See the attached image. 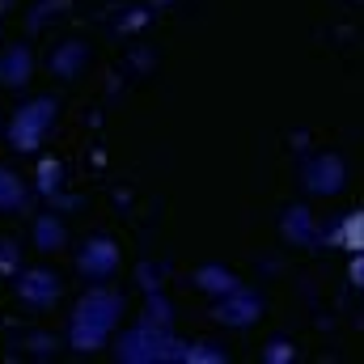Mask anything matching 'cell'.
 <instances>
[{
    "label": "cell",
    "instance_id": "1",
    "mask_svg": "<svg viewBox=\"0 0 364 364\" xmlns=\"http://www.w3.org/2000/svg\"><path fill=\"white\" fill-rule=\"evenodd\" d=\"M119 318H123V292H114L110 284H93L90 292L77 301L73 318H68V348L73 352L106 348V339L114 335Z\"/></svg>",
    "mask_w": 364,
    "mask_h": 364
},
{
    "label": "cell",
    "instance_id": "2",
    "mask_svg": "<svg viewBox=\"0 0 364 364\" xmlns=\"http://www.w3.org/2000/svg\"><path fill=\"white\" fill-rule=\"evenodd\" d=\"M114 356L127 364H166V360H186V343L170 335V326L140 318L114 348Z\"/></svg>",
    "mask_w": 364,
    "mask_h": 364
},
{
    "label": "cell",
    "instance_id": "3",
    "mask_svg": "<svg viewBox=\"0 0 364 364\" xmlns=\"http://www.w3.org/2000/svg\"><path fill=\"white\" fill-rule=\"evenodd\" d=\"M55 114H60V102L55 97H30L26 106L13 110L4 136H9V149L13 153H38L47 144V132L55 127Z\"/></svg>",
    "mask_w": 364,
    "mask_h": 364
},
{
    "label": "cell",
    "instance_id": "4",
    "mask_svg": "<svg viewBox=\"0 0 364 364\" xmlns=\"http://www.w3.org/2000/svg\"><path fill=\"white\" fill-rule=\"evenodd\" d=\"M13 292H17V301L26 305V309H34V314H43V309H51L55 301H60V292H64V284H60V275L47 272V267H21L17 272V284H13Z\"/></svg>",
    "mask_w": 364,
    "mask_h": 364
},
{
    "label": "cell",
    "instance_id": "5",
    "mask_svg": "<svg viewBox=\"0 0 364 364\" xmlns=\"http://www.w3.org/2000/svg\"><path fill=\"white\" fill-rule=\"evenodd\" d=\"M119 263H123V255H119V246L110 237H90L81 246V255H77V272L85 279H93V284H106L110 275L119 272Z\"/></svg>",
    "mask_w": 364,
    "mask_h": 364
},
{
    "label": "cell",
    "instance_id": "6",
    "mask_svg": "<svg viewBox=\"0 0 364 364\" xmlns=\"http://www.w3.org/2000/svg\"><path fill=\"white\" fill-rule=\"evenodd\" d=\"M259 314H263V301H259L250 288H242V284H237V288H229V292H220V296H216V305H212V318H216V322H225V326H237V331H242V326H250Z\"/></svg>",
    "mask_w": 364,
    "mask_h": 364
},
{
    "label": "cell",
    "instance_id": "7",
    "mask_svg": "<svg viewBox=\"0 0 364 364\" xmlns=\"http://www.w3.org/2000/svg\"><path fill=\"white\" fill-rule=\"evenodd\" d=\"M301 178H305V191L309 195H339L348 186V166H343L339 153H322V157H314L301 170Z\"/></svg>",
    "mask_w": 364,
    "mask_h": 364
},
{
    "label": "cell",
    "instance_id": "8",
    "mask_svg": "<svg viewBox=\"0 0 364 364\" xmlns=\"http://www.w3.org/2000/svg\"><path fill=\"white\" fill-rule=\"evenodd\" d=\"M30 203H34V191L21 182V174L0 166V216H30L34 212Z\"/></svg>",
    "mask_w": 364,
    "mask_h": 364
},
{
    "label": "cell",
    "instance_id": "9",
    "mask_svg": "<svg viewBox=\"0 0 364 364\" xmlns=\"http://www.w3.org/2000/svg\"><path fill=\"white\" fill-rule=\"evenodd\" d=\"M34 73V55L26 43H13L9 51H0V85L4 90H21Z\"/></svg>",
    "mask_w": 364,
    "mask_h": 364
},
{
    "label": "cell",
    "instance_id": "10",
    "mask_svg": "<svg viewBox=\"0 0 364 364\" xmlns=\"http://www.w3.org/2000/svg\"><path fill=\"white\" fill-rule=\"evenodd\" d=\"M284 237L292 242V246H309V250H318L322 246V229L314 225V212L309 208H288L284 212Z\"/></svg>",
    "mask_w": 364,
    "mask_h": 364
},
{
    "label": "cell",
    "instance_id": "11",
    "mask_svg": "<svg viewBox=\"0 0 364 364\" xmlns=\"http://www.w3.org/2000/svg\"><path fill=\"white\" fill-rule=\"evenodd\" d=\"M64 242H68V233L55 220V212H38L34 216V229H30V246L38 255H55V250H64Z\"/></svg>",
    "mask_w": 364,
    "mask_h": 364
},
{
    "label": "cell",
    "instance_id": "12",
    "mask_svg": "<svg viewBox=\"0 0 364 364\" xmlns=\"http://www.w3.org/2000/svg\"><path fill=\"white\" fill-rule=\"evenodd\" d=\"M85 60H90L85 43H77V38H73V43H64V47H60V51L51 55V68H55L60 77H68V81H73V77L81 73V64H85Z\"/></svg>",
    "mask_w": 364,
    "mask_h": 364
},
{
    "label": "cell",
    "instance_id": "13",
    "mask_svg": "<svg viewBox=\"0 0 364 364\" xmlns=\"http://www.w3.org/2000/svg\"><path fill=\"white\" fill-rule=\"evenodd\" d=\"M195 284H199L203 292H212V296H220V292H229V288H237V275L229 272V267H216V263H208V267H199V272H195Z\"/></svg>",
    "mask_w": 364,
    "mask_h": 364
},
{
    "label": "cell",
    "instance_id": "14",
    "mask_svg": "<svg viewBox=\"0 0 364 364\" xmlns=\"http://www.w3.org/2000/svg\"><path fill=\"white\" fill-rule=\"evenodd\" d=\"M335 246H343V250L360 255V250H364V212H352V216H343V225L335 229Z\"/></svg>",
    "mask_w": 364,
    "mask_h": 364
},
{
    "label": "cell",
    "instance_id": "15",
    "mask_svg": "<svg viewBox=\"0 0 364 364\" xmlns=\"http://www.w3.org/2000/svg\"><path fill=\"white\" fill-rule=\"evenodd\" d=\"M21 272V246L13 237H0V279H17Z\"/></svg>",
    "mask_w": 364,
    "mask_h": 364
},
{
    "label": "cell",
    "instance_id": "16",
    "mask_svg": "<svg viewBox=\"0 0 364 364\" xmlns=\"http://www.w3.org/2000/svg\"><path fill=\"white\" fill-rule=\"evenodd\" d=\"M34 178H38V182H34V191H38V195H55V186H60V161H55V157H43Z\"/></svg>",
    "mask_w": 364,
    "mask_h": 364
},
{
    "label": "cell",
    "instance_id": "17",
    "mask_svg": "<svg viewBox=\"0 0 364 364\" xmlns=\"http://www.w3.org/2000/svg\"><path fill=\"white\" fill-rule=\"evenodd\" d=\"M292 356H296V352H292V343H284V339H272V343L263 348V360L267 364H288Z\"/></svg>",
    "mask_w": 364,
    "mask_h": 364
},
{
    "label": "cell",
    "instance_id": "18",
    "mask_svg": "<svg viewBox=\"0 0 364 364\" xmlns=\"http://www.w3.org/2000/svg\"><path fill=\"white\" fill-rule=\"evenodd\" d=\"M195 360L220 364V360H229V356H225V352H212V343H195V348H186V364H195Z\"/></svg>",
    "mask_w": 364,
    "mask_h": 364
},
{
    "label": "cell",
    "instance_id": "19",
    "mask_svg": "<svg viewBox=\"0 0 364 364\" xmlns=\"http://www.w3.org/2000/svg\"><path fill=\"white\" fill-rule=\"evenodd\" d=\"M348 279H352V288L364 296V250L360 255H352V267H348Z\"/></svg>",
    "mask_w": 364,
    "mask_h": 364
}]
</instances>
